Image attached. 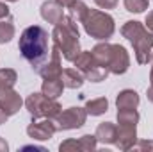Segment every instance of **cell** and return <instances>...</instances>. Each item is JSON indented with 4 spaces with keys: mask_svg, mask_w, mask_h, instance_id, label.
<instances>
[{
    "mask_svg": "<svg viewBox=\"0 0 153 152\" xmlns=\"http://www.w3.org/2000/svg\"><path fill=\"white\" fill-rule=\"evenodd\" d=\"M18 48H20L23 59L38 72L48 61V54H50L48 52V32L39 25L27 27L20 34Z\"/></svg>",
    "mask_w": 153,
    "mask_h": 152,
    "instance_id": "1",
    "label": "cell"
},
{
    "mask_svg": "<svg viewBox=\"0 0 153 152\" xmlns=\"http://www.w3.org/2000/svg\"><path fill=\"white\" fill-rule=\"evenodd\" d=\"M80 32L76 27V20L71 14H64L52 31V39L53 45L61 50V56L73 63L76 59V56L80 54Z\"/></svg>",
    "mask_w": 153,
    "mask_h": 152,
    "instance_id": "2",
    "label": "cell"
},
{
    "mask_svg": "<svg viewBox=\"0 0 153 152\" xmlns=\"http://www.w3.org/2000/svg\"><path fill=\"white\" fill-rule=\"evenodd\" d=\"M121 36L126 38L132 47L139 65H148L153 57V34L137 20L125 22L121 27Z\"/></svg>",
    "mask_w": 153,
    "mask_h": 152,
    "instance_id": "3",
    "label": "cell"
},
{
    "mask_svg": "<svg viewBox=\"0 0 153 152\" xmlns=\"http://www.w3.org/2000/svg\"><path fill=\"white\" fill-rule=\"evenodd\" d=\"M80 23L84 25V31L87 36L100 39V41H107L109 38H112L116 31L114 18L109 13L100 11V9H89Z\"/></svg>",
    "mask_w": 153,
    "mask_h": 152,
    "instance_id": "4",
    "label": "cell"
},
{
    "mask_svg": "<svg viewBox=\"0 0 153 152\" xmlns=\"http://www.w3.org/2000/svg\"><path fill=\"white\" fill-rule=\"evenodd\" d=\"M25 108L30 113L32 120H38V118L55 120L59 116V113L62 111L57 99H48L43 93H30L27 97V100H25Z\"/></svg>",
    "mask_w": 153,
    "mask_h": 152,
    "instance_id": "5",
    "label": "cell"
},
{
    "mask_svg": "<svg viewBox=\"0 0 153 152\" xmlns=\"http://www.w3.org/2000/svg\"><path fill=\"white\" fill-rule=\"evenodd\" d=\"M73 63H75L76 70L85 77L87 81H91V82H102V81H105L109 77V74H111L107 68H103L94 59V56H93L91 50H80V54L76 56V59Z\"/></svg>",
    "mask_w": 153,
    "mask_h": 152,
    "instance_id": "6",
    "label": "cell"
},
{
    "mask_svg": "<svg viewBox=\"0 0 153 152\" xmlns=\"http://www.w3.org/2000/svg\"><path fill=\"white\" fill-rule=\"evenodd\" d=\"M87 120V111L85 108H68L64 111H61L59 116L55 118V125L57 131H73V129H80Z\"/></svg>",
    "mask_w": 153,
    "mask_h": 152,
    "instance_id": "7",
    "label": "cell"
},
{
    "mask_svg": "<svg viewBox=\"0 0 153 152\" xmlns=\"http://www.w3.org/2000/svg\"><path fill=\"white\" fill-rule=\"evenodd\" d=\"M57 132V125H55V120H50V118H45L41 122H32L29 127H27V134L30 140H36V141H46V140H52L53 134Z\"/></svg>",
    "mask_w": 153,
    "mask_h": 152,
    "instance_id": "8",
    "label": "cell"
},
{
    "mask_svg": "<svg viewBox=\"0 0 153 152\" xmlns=\"http://www.w3.org/2000/svg\"><path fill=\"white\" fill-rule=\"evenodd\" d=\"M130 68V56L123 45H112L111 48V61H109V72L114 75H123Z\"/></svg>",
    "mask_w": 153,
    "mask_h": 152,
    "instance_id": "9",
    "label": "cell"
},
{
    "mask_svg": "<svg viewBox=\"0 0 153 152\" xmlns=\"http://www.w3.org/2000/svg\"><path fill=\"white\" fill-rule=\"evenodd\" d=\"M43 79H57L62 75V61H61V50L53 45L50 50V59L38 70Z\"/></svg>",
    "mask_w": 153,
    "mask_h": 152,
    "instance_id": "10",
    "label": "cell"
},
{
    "mask_svg": "<svg viewBox=\"0 0 153 152\" xmlns=\"http://www.w3.org/2000/svg\"><path fill=\"white\" fill-rule=\"evenodd\" d=\"M117 134H116V147L119 150H130L137 143V125H116Z\"/></svg>",
    "mask_w": 153,
    "mask_h": 152,
    "instance_id": "11",
    "label": "cell"
},
{
    "mask_svg": "<svg viewBox=\"0 0 153 152\" xmlns=\"http://www.w3.org/2000/svg\"><path fill=\"white\" fill-rule=\"evenodd\" d=\"M23 104H25V102L22 100L20 93L14 91L13 88H11V90H2V91H0V106L4 108V111L9 114V116H13V114L18 113V111L22 109Z\"/></svg>",
    "mask_w": 153,
    "mask_h": 152,
    "instance_id": "12",
    "label": "cell"
},
{
    "mask_svg": "<svg viewBox=\"0 0 153 152\" xmlns=\"http://www.w3.org/2000/svg\"><path fill=\"white\" fill-rule=\"evenodd\" d=\"M64 16V7L57 4L55 0H46L41 4V18L52 25H55L61 18Z\"/></svg>",
    "mask_w": 153,
    "mask_h": 152,
    "instance_id": "13",
    "label": "cell"
},
{
    "mask_svg": "<svg viewBox=\"0 0 153 152\" xmlns=\"http://www.w3.org/2000/svg\"><path fill=\"white\" fill-rule=\"evenodd\" d=\"M116 134H117V127L112 122H102L94 132L98 143H103V145H116Z\"/></svg>",
    "mask_w": 153,
    "mask_h": 152,
    "instance_id": "14",
    "label": "cell"
},
{
    "mask_svg": "<svg viewBox=\"0 0 153 152\" xmlns=\"http://www.w3.org/2000/svg\"><path fill=\"white\" fill-rule=\"evenodd\" d=\"M139 93L135 90H123L116 97V108L117 109H137L139 108Z\"/></svg>",
    "mask_w": 153,
    "mask_h": 152,
    "instance_id": "15",
    "label": "cell"
},
{
    "mask_svg": "<svg viewBox=\"0 0 153 152\" xmlns=\"http://www.w3.org/2000/svg\"><path fill=\"white\" fill-rule=\"evenodd\" d=\"M64 91V82H62V77H57V79H43V84H41V93L46 95L48 99H59Z\"/></svg>",
    "mask_w": 153,
    "mask_h": 152,
    "instance_id": "16",
    "label": "cell"
},
{
    "mask_svg": "<svg viewBox=\"0 0 153 152\" xmlns=\"http://www.w3.org/2000/svg\"><path fill=\"white\" fill-rule=\"evenodd\" d=\"M61 77H62L64 88H70V90H78L85 82V77L82 75L76 68H64Z\"/></svg>",
    "mask_w": 153,
    "mask_h": 152,
    "instance_id": "17",
    "label": "cell"
},
{
    "mask_svg": "<svg viewBox=\"0 0 153 152\" xmlns=\"http://www.w3.org/2000/svg\"><path fill=\"white\" fill-rule=\"evenodd\" d=\"M85 111H87V114H91V116H102V114H105L109 111V100H107L105 97L87 100Z\"/></svg>",
    "mask_w": 153,
    "mask_h": 152,
    "instance_id": "18",
    "label": "cell"
},
{
    "mask_svg": "<svg viewBox=\"0 0 153 152\" xmlns=\"http://www.w3.org/2000/svg\"><path fill=\"white\" fill-rule=\"evenodd\" d=\"M116 118L119 125H137L141 120V114L137 109H117Z\"/></svg>",
    "mask_w": 153,
    "mask_h": 152,
    "instance_id": "19",
    "label": "cell"
},
{
    "mask_svg": "<svg viewBox=\"0 0 153 152\" xmlns=\"http://www.w3.org/2000/svg\"><path fill=\"white\" fill-rule=\"evenodd\" d=\"M14 34H16V29H14V23H13V16L5 18V20H0V45L9 43L14 38Z\"/></svg>",
    "mask_w": 153,
    "mask_h": 152,
    "instance_id": "20",
    "label": "cell"
},
{
    "mask_svg": "<svg viewBox=\"0 0 153 152\" xmlns=\"http://www.w3.org/2000/svg\"><path fill=\"white\" fill-rule=\"evenodd\" d=\"M16 81H18V74L13 68H0V91L14 88Z\"/></svg>",
    "mask_w": 153,
    "mask_h": 152,
    "instance_id": "21",
    "label": "cell"
},
{
    "mask_svg": "<svg viewBox=\"0 0 153 152\" xmlns=\"http://www.w3.org/2000/svg\"><path fill=\"white\" fill-rule=\"evenodd\" d=\"M68 9H70V13H71V16L78 20V22H82L84 20V16L87 14V11H89V7L82 2V0H73L70 5H68Z\"/></svg>",
    "mask_w": 153,
    "mask_h": 152,
    "instance_id": "22",
    "label": "cell"
},
{
    "mask_svg": "<svg viewBox=\"0 0 153 152\" xmlns=\"http://www.w3.org/2000/svg\"><path fill=\"white\" fill-rule=\"evenodd\" d=\"M148 2L150 0H123V5L128 13H135V14H141L148 9Z\"/></svg>",
    "mask_w": 153,
    "mask_h": 152,
    "instance_id": "23",
    "label": "cell"
},
{
    "mask_svg": "<svg viewBox=\"0 0 153 152\" xmlns=\"http://www.w3.org/2000/svg\"><path fill=\"white\" fill-rule=\"evenodd\" d=\"M80 141V147H82V152H91V150H96L98 147V140L94 134H84L78 138Z\"/></svg>",
    "mask_w": 153,
    "mask_h": 152,
    "instance_id": "24",
    "label": "cell"
},
{
    "mask_svg": "<svg viewBox=\"0 0 153 152\" xmlns=\"http://www.w3.org/2000/svg\"><path fill=\"white\" fill-rule=\"evenodd\" d=\"M59 150L61 152H68V150L82 152V147H80V141H78V140H64V141L59 145Z\"/></svg>",
    "mask_w": 153,
    "mask_h": 152,
    "instance_id": "25",
    "label": "cell"
},
{
    "mask_svg": "<svg viewBox=\"0 0 153 152\" xmlns=\"http://www.w3.org/2000/svg\"><path fill=\"white\" fill-rule=\"evenodd\" d=\"M94 4L100 7V9H114L117 5V0H94Z\"/></svg>",
    "mask_w": 153,
    "mask_h": 152,
    "instance_id": "26",
    "label": "cell"
},
{
    "mask_svg": "<svg viewBox=\"0 0 153 152\" xmlns=\"http://www.w3.org/2000/svg\"><path fill=\"white\" fill-rule=\"evenodd\" d=\"M5 18H11V11L5 2H0V20H5Z\"/></svg>",
    "mask_w": 153,
    "mask_h": 152,
    "instance_id": "27",
    "label": "cell"
},
{
    "mask_svg": "<svg viewBox=\"0 0 153 152\" xmlns=\"http://www.w3.org/2000/svg\"><path fill=\"white\" fill-rule=\"evenodd\" d=\"M137 149H139V150L152 149V150H153V141H150V140H141V141L137 143Z\"/></svg>",
    "mask_w": 153,
    "mask_h": 152,
    "instance_id": "28",
    "label": "cell"
},
{
    "mask_svg": "<svg viewBox=\"0 0 153 152\" xmlns=\"http://www.w3.org/2000/svg\"><path fill=\"white\" fill-rule=\"evenodd\" d=\"M144 27L150 31L153 34V11H150L148 14H146V22H144Z\"/></svg>",
    "mask_w": 153,
    "mask_h": 152,
    "instance_id": "29",
    "label": "cell"
},
{
    "mask_svg": "<svg viewBox=\"0 0 153 152\" xmlns=\"http://www.w3.org/2000/svg\"><path fill=\"white\" fill-rule=\"evenodd\" d=\"M7 118H9V114L5 113V111H4V108L0 106V125H2V123H5V122H7Z\"/></svg>",
    "mask_w": 153,
    "mask_h": 152,
    "instance_id": "30",
    "label": "cell"
},
{
    "mask_svg": "<svg viewBox=\"0 0 153 152\" xmlns=\"http://www.w3.org/2000/svg\"><path fill=\"white\" fill-rule=\"evenodd\" d=\"M22 150H41V152H45V149H43V147H36V145H27V147H22Z\"/></svg>",
    "mask_w": 153,
    "mask_h": 152,
    "instance_id": "31",
    "label": "cell"
},
{
    "mask_svg": "<svg viewBox=\"0 0 153 152\" xmlns=\"http://www.w3.org/2000/svg\"><path fill=\"white\" fill-rule=\"evenodd\" d=\"M9 150V145H7V141L4 140V138H0V152H7Z\"/></svg>",
    "mask_w": 153,
    "mask_h": 152,
    "instance_id": "32",
    "label": "cell"
},
{
    "mask_svg": "<svg viewBox=\"0 0 153 152\" xmlns=\"http://www.w3.org/2000/svg\"><path fill=\"white\" fill-rule=\"evenodd\" d=\"M55 2H57V4H61V5H62L64 9H68V5H70V4H71L73 0H55Z\"/></svg>",
    "mask_w": 153,
    "mask_h": 152,
    "instance_id": "33",
    "label": "cell"
},
{
    "mask_svg": "<svg viewBox=\"0 0 153 152\" xmlns=\"http://www.w3.org/2000/svg\"><path fill=\"white\" fill-rule=\"evenodd\" d=\"M146 97H148V100L153 104V86H150V88H148V91H146Z\"/></svg>",
    "mask_w": 153,
    "mask_h": 152,
    "instance_id": "34",
    "label": "cell"
},
{
    "mask_svg": "<svg viewBox=\"0 0 153 152\" xmlns=\"http://www.w3.org/2000/svg\"><path fill=\"white\" fill-rule=\"evenodd\" d=\"M150 82H152V86H153V63H152V70H150Z\"/></svg>",
    "mask_w": 153,
    "mask_h": 152,
    "instance_id": "35",
    "label": "cell"
},
{
    "mask_svg": "<svg viewBox=\"0 0 153 152\" xmlns=\"http://www.w3.org/2000/svg\"><path fill=\"white\" fill-rule=\"evenodd\" d=\"M5 2H18V0H5Z\"/></svg>",
    "mask_w": 153,
    "mask_h": 152,
    "instance_id": "36",
    "label": "cell"
}]
</instances>
